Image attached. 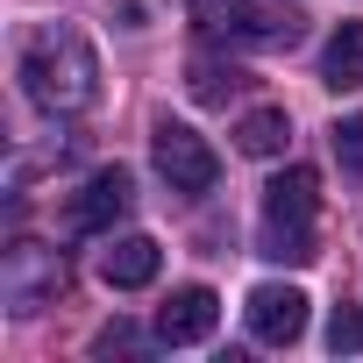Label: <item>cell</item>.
<instances>
[{"label":"cell","instance_id":"13","mask_svg":"<svg viewBox=\"0 0 363 363\" xmlns=\"http://www.w3.org/2000/svg\"><path fill=\"white\" fill-rule=\"evenodd\" d=\"M328 349H335V356H356V349H363V313H356V306H335V313H328Z\"/></svg>","mask_w":363,"mask_h":363},{"label":"cell","instance_id":"7","mask_svg":"<svg viewBox=\"0 0 363 363\" xmlns=\"http://www.w3.org/2000/svg\"><path fill=\"white\" fill-rule=\"evenodd\" d=\"M221 328V299L207 292V285H178L164 306H157V342L164 349H193V342H207Z\"/></svg>","mask_w":363,"mask_h":363},{"label":"cell","instance_id":"1","mask_svg":"<svg viewBox=\"0 0 363 363\" xmlns=\"http://www.w3.org/2000/svg\"><path fill=\"white\" fill-rule=\"evenodd\" d=\"M22 93L43 114H79L100 93V57L79 29H36L22 50Z\"/></svg>","mask_w":363,"mask_h":363},{"label":"cell","instance_id":"6","mask_svg":"<svg viewBox=\"0 0 363 363\" xmlns=\"http://www.w3.org/2000/svg\"><path fill=\"white\" fill-rule=\"evenodd\" d=\"M242 320H250V335H257L264 349H292V342L306 335V292H299V285H257V292L242 299Z\"/></svg>","mask_w":363,"mask_h":363},{"label":"cell","instance_id":"4","mask_svg":"<svg viewBox=\"0 0 363 363\" xmlns=\"http://www.w3.org/2000/svg\"><path fill=\"white\" fill-rule=\"evenodd\" d=\"M65 250L50 242H15L8 257H0V299H8L15 313H43L57 292H65Z\"/></svg>","mask_w":363,"mask_h":363},{"label":"cell","instance_id":"14","mask_svg":"<svg viewBox=\"0 0 363 363\" xmlns=\"http://www.w3.org/2000/svg\"><path fill=\"white\" fill-rule=\"evenodd\" d=\"M242 86V72H221V65H193V93L200 100H228Z\"/></svg>","mask_w":363,"mask_h":363},{"label":"cell","instance_id":"8","mask_svg":"<svg viewBox=\"0 0 363 363\" xmlns=\"http://www.w3.org/2000/svg\"><path fill=\"white\" fill-rule=\"evenodd\" d=\"M157 271H164V250H157L150 235H107V250H100V278H107L114 292H143Z\"/></svg>","mask_w":363,"mask_h":363},{"label":"cell","instance_id":"9","mask_svg":"<svg viewBox=\"0 0 363 363\" xmlns=\"http://www.w3.org/2000/svg\"><path fill=\"white\" fill-rule=\"evenodd\" d=\"M320 86L328 93H363V22H342L320 50Z\"/></svg>","mask_w":363,"mask_h":363},{"label":"cell","instance_id":"11","mask_svg":"<svg viewBox=\"0 0 363 363\" xmlns=\"http://www.w3.org/2000/svg\"><path fill=\"white\" fill-rule=\"evenodd\" d=\"M285 135H292L285 107H250V114L235 121V150H242V157H285Z\"/></svg>","mask_w":363,"mask_h":363},{"label":"cell","instance_id":"3","mask_svg":"<svg viewBox=\"0 0 363 363\" xmlns=\"http://www.w3.org/2000/svg\"><path fill=\"white\" fill-rule=\"evenodd\" d=\"M150 157H157V171H164V186L186 193V200H200V193L221 186V157H214L207 135L186 128V121H157V128H150Z\"/></svg>","mask_w":363,"mask_h":363},{"label":"cell","instance_id":"12","mask_svg":"<svg viewBox=\"0 0 363 363\" xmlns=\"http://www.w3.org/2000/svg\"><path fill=\"white\" fill-rule=\"evenodd\" d=\"M328 143H335L342 171H349V178H363V114H342V121L328 128Z\"/></svg>","mask_w":363,"mask_h":363},{"label":"cell","instance_id":"5","mask_svg":"<svg viewBox=\"0 0 363 363\" xmlns=\"http://www.w3.org/2000/svg\"><path fill=\"white\" fill-rule=\"evenodd\" d=\"M135 207V178L121 171V164H107V171H93L86 186L72 193V207H65V228L72 235H107L121 214Z\"/></svg>","mask_w":363,"mask_h":363},{"label":"cell","instance_id":"15","mask_svg":"<svg viewBox=\"0 0 363 363\" xmlns=\"http://www.w3.org/2000/svg\"><path fill=\"white\" fill-rule=\"evenodd\" d=\"M114 349H135V328H128V320H114V328L93 335V356H114Z\"/></svg>","mask_w":363,"mask_h":363},{"label":"cell","instance_id":"10","mask_svg":"<svg viewBox=\"0 0 363 363\" xmlns=\"http://www.w3.org/2000/svg\"><path fill=\"white\" fill-rule=\"evenodd\" d=\"M193 29L214 36V43H250V22H257V0H193Z\"/></svg>","mask_w":363,"mask_h":363},{"label":"cell","instance_id":"2","mask_svg":"<svg viewBox=\"0 0 363 363\" xmlns=\"http://www.w3.org/2000/svg\"><path fill=\"white\" fill-rule=\"evenodd\" d=\"M313 207H320V178L306 164H285L271 186H264V235H257V250L271 264H313L320 257Z\"/></svg>","mask_w":363,"mask_h":363}]
</instances>
